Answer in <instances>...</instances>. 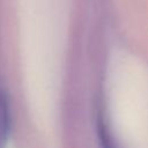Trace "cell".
Instances as JSON below:
<instances>
[{
  "label": "cell",
  "instance_id": "cell-1",
  "mask_svg": "<svg viewBox=\"0 0 148 148\" xmlns=\"http://www.w3.org/2000/svg\"><path fill=\"white\" fill-rule=\"evenodd\" d=\"M9 130V111L8 102L3 91H0V147H2L7 140Z\"/></svg>",
  "mask_w": 148,
  "mask_h": 148
},
{
  "label": "cell",
  "instance_id": "cell-2",
  "mask_svg": "<svg viewBox=\"0 0 148 148\" xmlns=\"http://www.w3.org/2000/svg\"><path fill=\"white\" fill-rule=\"evenodd\" d=\"M97 133L101 141L102 148H120L118 143L114 141V138L112 136L111 131L108 127V124L103 119V117L98 118L97 121Z\"/></svg>",
  "mask_w": 148,
  "mask_h": 148
}]
</instances>
